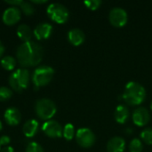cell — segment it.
<instances>
[{
	"label": "cell",
	"mask_w": 152,
	"mask_h": 152,
	"mask_svg": "<svg viewBox=\"0 0 152 152\" xmlns=\"http://www.w3.org/2000/svg\"><path fill=\"white\" fill-rule=\"evenodd\" d=\"M109 20L112 26L116 28L124 27L128 20V15L126 10L121 7H114L110 10L109 14Z\"/></svg>",
	"instance_id": "obj_8"
},
{
	"label": "cell",
	"mask_w": 152,
	"mask_h": 152,
	"mask_svg": "<svg viewBox=\"0 0 152 152\" xmlns=\"http://www.w3.org/2000/svg\"><path fill=\"white\" fill-rule=\"evenodd\" d=\"M7 4H13V6H15V5H20L21 4V3L23 2L22 0H18V1H5Z\"/></svg>",
	"instance_id": "obj_28"
},
{
	"label": "cell",
	"mask_w": 152,
	"mask_h": 152,
	"mask_svg": "<svg viewBox=\"0 0 152 152\" xmlns=\"http://www.w3.org/2000/svg\"><path fill=\"white\" fill-rule=\"evenodd\" d=\"M2 128H3V125H2V122L0 121V131L2 130Z\"/></svg>",
	"instance_id": "obj_32"
},
{
	"label": "cell",
	"mask_w": 152,
	"mask_h": 152,
	"mask_svg": "<svg viewBox=\"0 0 152 152\" xmlns=\"http://www.w3.org/2000/svg\"><path fill=\"white\" fill-rule=\"evenodd\" d=\"M54 75V70L49 66H40L37 68L32 76V81L35 86H44L51 82Z\"/></svg>",
	"instance_id": "obj_5"
},
{
	"label": "cell",
	"mask_w": 152,
	"mask_h": 152,
	"mask_svg": "<svg viewBox=\"0 0 152 152\" xmlns=\"http://www.w3.org/2000/svg\"><path fill=\"white\" fill-rule=\"evenodd\" d=\"M35 110L38 118L44 120H51L57 111L55 103L47 98L38 100L36 103Z\"/></svg>",
	"instance_id": "obj_4"
},
{
	"label": "cell",
	"mask_w": 152,
	"mask_h": 152,
	"mask_svg": "<svg viewBox=\"0 0 152 152\" xmlns=\"http://www.w3.org/2000/svg\"><path fill=\"white\" fill-rule=\"evenodd\" d=\"M4 119L10 126H16L20 123L21 115L20 110L15 107H10L4 111Z\"/></svg>",
	"instance_id": "obj_13"
},
{
	"label": "cell",
	"mask_w": 152,
	"mask_h": 152,
	"mask_svg": "<svg viewBox=\"0 0 152 152\" xmlns=\"http://www.w3.org/2000/svg\"><path fill=\"white\" fill-rule=\"evenodd\" d=\"M20 19V11L17 6L7 8L3 13V21L6 25H13Z\"/></svg>",
	"instance_id": "obj_11"
},
{
	"label": "cell",
	"mask_w": 152,
	"mask_h": 152,
	"mask_svg": "<svg viewBox=\"0 0 152 152\" xmlns=\"http://www.w3.org/2000/svg\"><path fill=\"white\" fill-rule=\"evenodd\" d=\"M12 95V92L10 88L5 86L0 87V101L4 102L8 99H10Z\"/></svg>",
	"instance_id": "obj_23"
},
{
	"label": "cell",
	"mask_w": 152,
	"mask_h": 152,
	"mask_svg": "<svg viewBox=\"0 0 152 152\" xmlns=\"http://www.w3.org/2000/svg\"><path fill=\"white\" fill-rule=\"evenodd\" d=\"M0 152H14V150H13V148H12L10 146H5L1 150Z\"/></svg>",
	"instance_id": "obj_29"
},
{
	"label": "cell",
	"mask_w": 152,
	"mask_h": 152,
	"mask_svg": "<svg viewBox=\"0 0 152 152\" xmlns=\"http://www.w3.org/2000/svg\"><path fill=\"white\" fill-rule=\"evenodd\" d=\"M17 35L24 42L31 41L32 31H31L30 27L26 24H20L17 28Z\"/></svg>",
	"instance_id": "obj_18"
},
{
	"label": "cell",
	"mask_w": 152,
	"mask_h": 152,
	"mask_svg": "<svg viewBox=\"0 0 152 152\" xmlns=\"http://www.w3.org/2000/svg\"><path fill=\"white\" fill-rule=\"evenodd\" d=\"M130 117L129 110L125 105H118L114 112V118L118 124H125Z\"/></svg>",
	"instance_id": "obj_16"
},
{
	"label": "cell",
	"mask_w": 152,
	"mask_h": 152,
	"mask_svg": "<svg viewBox=\"0 0 152 152\" xmlns=\"http://www.w3.org/2000/svg\"><path fill=\"white\" fill-rule=\"evenodd\" d=\"M26 152H44V150L39 143L36 142H32L28 143V145L27 146Z\"/></svg>",
	"instance_id": "obj_26"
},
{
	"label": "cell",
	"mask_w": 152,
	"mask_h": 152,
	"mask_svg": "<svg viewBox=\"0 0 152 152\" xmlns=\"http://www.w3.org/2000/svg\"><path fill=\"white\" fill-rule=\"evenodd\" d=\"M151 109L152 110V102H151Z\"/></svg>",
	"instance_id": "obj_33"
},
{
	"label": "cell",
	"mask_w": 152,
	"mask_h": 152,
	"mask_svg": "<svg viewBox=\"0 0 152 152\" xmlns=\"http://www.w3.org/2000/svg\"><path fill=\"white\" fill-rule=\"evenodd\" d=\"M141 138L145 143L152 145V128H146L142 130L141 133Z\"/></svg>",
	"instance_id": "obj_22"
},
{
	"label": "cell",
	"mask_w": 152,
	"mask_h": 152,
	"mask_svg": "<svg viewBox=\"0 0 152 152\" xmlns=\"http://www.w3.org/2000/svg\"><path fill=\"white\" fill-rule=\"evenodd\" d=\"M20 7L21 8L22 12H23L26 15H31V14H33L34 12H35V9H34L33 5H32L30 3H28V2H24V1H23V2L21 3V4L20 5Z\"/></svg>",
	"instance_id": "obj_24"
},
{
	"label": "cell",
	"mask_w": 152,
	"mask_h": 152,
	"mask_svg": "<svg viewBox=\"0 0 152 152\" xmlns=\"http://www.w3.org/2000/svg\"><path fill=\"white\" fill-rule=\"evenodd\" d=\"M38 127H39V124L37 120L29 119L23 125L22 131L26 137L31 138L37 133Z\"/></svg>",
	"instance_id": "obj_17"
},
{
	"label": "cell",
	"mask_w": 152,
	"mask_h": 152,
	"mask_svg": "<svg viewBox=\"0 0 152 152\" xmlns=\"http://www.w3.org/2000/svg\"><path fill=\"white\" fill-rule=\"evenodd\" d=\"M126 149V141L120 136L112 137L107 143L108 152H124Z\"/></svg>",
	"instance_id": "obj_14"
},
{
	"label": "cell",
	"mask_w": 152,
	"mask_h": 152,
	"mask_svg": "<svg viewBox=\"0 0 152 152\" xmlns=\"http://www.w3.org/2000/svg\"><path fill=\"white\" fill-rule=\"evenodd\" d=\"M0 151H1V146H0Z\"/></svg>",
	"instance_id": "obj_34"
},
{
	"label": "cell",
	"mask_w": 152,
	"mask_h": 152,
	"mask_svg": "<svg viewBox=\"0 0 152 152\" xmlns=\"http://www.w3.org/2000/svg\"><path fill=\"white\" fill-rule=\"evenodd\" d=\"M16 57L19 63L23 67L36 66L42 61L43 48L35 42H24L18 47Z\"/></svg>",
	"instance_id": "obj_1"
},
{
	"label": "cell",
	"mask_w": 152,
	"mask_h": 152,
	"mask_svg": "<svg viewBox=\"0 0 152 152\" xmlns=\"http://www.w3.org/2000/svg\"><path fill=\"white\" fill-rule=\"evenodd\" d=\"M132 119L134 125L138 126H144L149 123L151 119V115L146 108L139 107L133 112Z\"/></svg>",
	"instance_id": "obj_10"
},
{
	"label": "cell",
	"mask_w": 152,
	"mask_h": 152,
	"mask_svg": "<svg viewBox=\"0 0 152 152\" xmlns=\"http://www.w3.org/2000/svg\"><path fill=\"white\" fill-rule=\"evenodd\" d=\"M68 39L71 45L75 46H78L82 45L86 39V36L84 32L79 28H72L68 33Z\"/></svg>",
	"instance_id": "obj_15"
},
{
	"label": "cell",
	"mask_w": 152,
	"mask_h": 152,
	"mask_svg": "<svg viewBox=\"0 0 152 152\" xmlns=\"http://www.w3.org/2000/svg\"><path fill=\"white\" fill-rule=\"evenodd\" d=\"M47 14L50 19L56 23H65L69 19V11L67 7L60 3H53L47 7Z\"/></svg>",
	"instance_id": "obj_6"
},
{
	"label": "cell",
	"mask_w": 152,
	"mask_h": 152,
	"mask_svg": "<svg viewBox=\"0 0 152 152\" xmlns=\"http://www.w3.org/2000/svg\"><path fill=\"white\" fill-rule=\"evenodd\" d=\"M76 140L78 145L82 148H90L94 144L96 138L95 134L91 129L87 127H82L77 131Z\"/></svg>",
	"instance_id": "obj_7"
},
{
	"label": "cell",
	"mask_w": 152,
	"mask_h": 152,
	"mask_svg": "<svg viewBox=\"0 0 152 152\" xmlns=\"http://www.w3.org/2000/svg\"><path fill=\"white\" fill-rule=\"evenodd\" d=\"M33 3H35V4H43V3H46V0H40V1H37V0H33L32 1Z\"/></svg>",
	"instance_id": "obj_31"
},
{
	"label": "cell",
	"mask_w": 152,
	"mask_h": 152,
	"mask_svg": "<svg viewBox=\"0 0 152 152\" xmlns=\"http://www.w3.org/2000/svg\"><path fill=\"white\" fill-rule=\"evenodd\" d=\"M143 149V144L142 141L138 138H134L131 141L129 144V151L130 152H142Z\"/></svg>",
	"instance_id": "obj_21"
},
{
	"label": "cell",
	"mask_w": 152,
	"mask_h": 152,
	"mask_svg": "<svg viewBox=\"0 0 152 152\" xmlns=\"http://www.w3.org/2000/svg\"><path fill=\"white\" fill-rule=\"evenodd\" d=\"M63 137L67 140V141H70L74 138L75 135V127L72 124H67L65 125L64 128H63V134H62Z\"/></svg>",
	"instance_id": "obj_20"
},
{
	"label": "cell",
	"mask_w": 152,
	"mask_h": 152,
	"mask_svg": "<svg viewBox=\"0 0 152 152\" xmlns=\"http://www.w3.org/2000/svg\"><path fill=\"white\" fill-rule=\"evenodd\" d=\"M43 132L51 138H60L62 136L63 128L55 120H47L44 123L42 126Z\"/></svg>",
	"instance_id": "obj_9"
},
{
	"label": "cell",
	"mask_w": 152,
	"mask_h": 152,
	"mask_svg": "<svg viewBox=\"0 0 152 152\" xmlns=\"http://www.w3.org/2000/svg\"><path fill=\"white\" fill-rule=\"evenodd\" d=\"M146 98V90L139 83L128 82L123 93V100L131 106H138L143 102Z\"/></svg>",
	"instance_id": "obj_2"
},
{
	"label": "cell",
	"mask_w": 152,
	"mask_h": 152,
	"mask_svg": "<svg viewBox=\"0 0 152 152\" xmlns=\"http://www.w3.org/2000/svg\"><path fill=\"white\" fill-rule=\"evenodd\" d=\"M102 2L101 0H86V1L84 2L85 5H86L88 9L93 10V11L97 10V9L100 7V5L102 4Z\"/></svg>",
	"instance_id": "obj_25"
},
{
	"label": "cell",
	"mask_w": 152,
	"mask_h": 152,
	"mask_svg": "<svg viewBox=\"0 0 152 152\" xmlns=\"http://www.w3.org/2000/svg\"><path fill=\"white\" fill-rule=\"evenodd\" d=\"M29 82V73L26 69H18L13 71L9 77L11 87L18 93L27 88Z\"/></svg>",
	"instance_id": "obj_3"
},
{
	"label": "cell",
	"mask_w": 152,
	"mask_h": 152,
	"mask_svg": "<svg viewBox=\"0 0 152 152\" xmlns=\"http://www.w3.org/2000/svg\"><path fill=\"white\" fill-rule=\"evenodd\" d=\"M1 66L6 69V70H12L14 68H15V65H16V61L13 57L10 56V55H6V56H4L2 59H1Z\"/></svg>",
	"instance_id": "obj_19"
},
{
	"label": "cell",
	"mask_w": 152,
	"mask_h": 152,
	"mask_svg": "<svg viewBox=\"0 0 152 152\" xmlns=\"http://www.w3.org/2000/svg\"><path fill=\"white\" fill-rule=\"evenodd\" d=\"M53 32V27L47 22L39 23L34 29V36L38 40H44L48 38Z\"/></svg>",
	"instance_id": "obj_12"
},
{
	"label": "cell",
	"mask_w": 152,
	"mask_h": 152,
	"mask_svg": "<svg viewBox=\"0 0 152 152\" xmlns=\"http://www.w3.org/2000/svg\"><path fill=\"white\" fill-rule=\"evenodd\" d=\"M10 141H11V139H10L9 136H7V135L1 136L0 137V146H4L5 147L7 144H9Z\"/></svg>",
	"instance_id": "obj_27"
},
{
	"label": "cell",
	"mask_w": 152,
	"mask_h": 152,
	"mask_svg": "<svg viewBox=\"0 0 152 152\" xmlns=\"http://www.w3.org/2000/svg\"><path fill=\"white\" fill-rule=\"evenodd\" d=\"M4 46L3 43L0 41V58L3 56V54H4Z\"/></svg>",
	"instance_id": "obj_30"
}]
</instances>
